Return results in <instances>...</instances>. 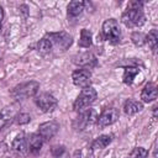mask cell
Returning <instances> with one entry per match:
<instances>
[{
    "mask_svg": "<svg viewBox=\"0 0 158 158\" xmlns=\"http://www.w3.org/2000/svg\"><path fill=\"white\" fill-rule=\"evenodd\" d=\"M121 21L126 27H139L146 22V16L143 14L142 1H131L127 10L122 14Z\"/></svg>",
    "mask_w": 158,
    "mask_h": 158,
    "instance_id": "obj_1",
    "label": "cell"
},
{
    "mask_svg": "<svg viewBox=\"0 0 158 158\" xmlns=\"http://www.w3.org/2000/svg\"><path fill=\"white\" fill-rule=\"evenodd\" d=\"M40 89V84L37 81H27V83H22L16 85L15 88L11 89L10 94L12 96V99H15L16 101H22L26 100L28 98L36 96L37 91Z\"/></svg>",
    "mask_w": 158,
    "mask_h": 158,
    "instance_id": "obj_2",
    "label": "cell"
},
{
    "mask_svg": "<svg viewBox=\"0 0 158 158\" xmlns=\"http://www.w3.org/2000/svg\"><path fill=\"white\" fill-rule=\"evenodd\" d=\"M98 98V93L94 88L91 86H88V88H84L80 94L78 95V98L75 99L74 104H73V109L75 111H83L85 110L89 105H91Z\"/></svg>",
    "mask_w": 158,
    "mask_h": 158,
    "instance_id": "obj_3",
    "label": "cell"
},
{
    "mask_svg": "<svg viewBox=\"0 0 158 158\" xmlns=\"http://www.w3.org/2000/svg\"><path fill=\"white\" fill-rule=\"evenodd\" d=\"M102 36L110 43H117L121 40V30L115 19L105 20L102 23Z\"/></svg>",
    "mask_w": 158,
    "mask_h": 158,
    "instance_id": "obj_4",
    "label": "cell"
},
{
    "mask_svg": "<svg viewBox=\"0 0 158 158\" xmlns=\"http://www.w3.org/2000/svg\"><path fill=\"white\" fill-rule=\"evenodd\" d=\"M96 120H98L96 111L94 109H85V110L80 111V114L78 115V117L73 121V127L77 131H83L88 126L95 123Z\"/></svg>",
    "mask_w": 158,
    "mask_h": 158,
    "instance_id": "obj_5",
    "label": "cell"
},
{
    "mask_svg": "<svg viewBox=\"0 0 158 158\" xmlns=\"http://www.w3.org/2000/svg\"><path fill=\"white\" fill-rule=\"evenodd\" d=\"M46 37L52 42V46L58 47L62 51L68 49L72 43H73V38L69 33L64 32V31H59V32H49L46 35Z\"/></svg>",
    "mask_w": 158,
    "mask_h": 158,
    "instance_id": "obj_6",
    "label": "cell"
},
{
    "mask_svg": "<svg viewBox=\"0 0 158 158\" xmlns=\"http://www.w3.org/2000/svg\"><path fill=\"white\" fill-rule=\"evenodd\" d=\"M35 102L38 106V109L43 112H52L53 110H56L58 101L57 99L48 93H41L38 95L35 96Z\"/></svg>",
    "mask_w": 158,
    "mask_h": 158,
    "instance_id": "obj_7",
    "label": "cell"
},
{
    "mask_svg": "<svg viewBox=\"0 0 158 158\" xmlns=\"http://www.w3.org/2000/svg\"><path fill=\"white\" fill-rule=\"evenodd\" d=\"M118 120V111L117 109L115 107H109V109H105L98 117L96 120V123L100 128L102 127H106V126H110L112 123H115L116 121Z\"/></svg>",
    "mask_w": 158,
    "mask_h": 158,
    "instance_id": "obj_8",
    "label": "cell"
},
{
    "mask_svg": "<svg viewBox=\"0 0 158 158\" xmlns=\"http://www.w3.org/2000/svg\"><path fill=\"white\" fill-rule=\"evenodd\" d=\"M72 79H73V83L75 86L78 88H88L90 86V83H91V73L89 72V69H77L73 72L72 74Z\"/></svg>",
    "mask_w": 158,
    "mask_h": 158,
    "instance_id": "obj_9",
    "label": "cell"
},
{
    "mask_svg": "<svg viewBox=\"0 0 158 158\" xmlns=\"http://www.w3.org/2000/svg\"><path fill=\"white\" fill-rule=\"evenodd\" d=\"M59 130V125L56 121H48V122H43L38 127V135L43 138V141H49L51 138H53L57 132Z\"/></svg>",
    "mask_w": 158,
    "mask_h": 158,
    "instance_id": "obj_10",
    "label": "cell"
},
{
    "mask_svg": "<svg viewBox=\"0 0 158 158\" xmlns=\"http://www.w3.org/2000/svg\"><path fill=\"white\" fill-rule=\"evenodd\" d=\"M73 62L80 67H83L84 69H88V68L96 65V58L90 52H84V53H79V54L74 56Z\"/></svg>",
    "mask_w": 158,
    "mask_h": 158,
    "instance_id": "obj_11",
    "label": "cell"
},
{
    "mask_svg": "<svg viewBox=\"0 0 158 158\" xmlns=\"http://www.w3.org/2000/svg\"><path fill=\"white\" fill-rule=\"evenodd\" d=\"M43 146V138L38 133H32L27 137V148L30 153H38Z\"/></svg>",
    "mask_w": 158,
    "mask_h": 158,
    "instance_id": "obj_12",
    "label": "cell"
},
{
    "mask_svg": "<svg viewBox=\"0 0 158 158\" xmlns=\"http://www.w3.org/2000/svg\"><path fill=\"white\" fill-rule=\"evenodd\" d=\"M12 149L19 153V154H26L28 148H27V138L23 133H19L14 141H12Z\"/></svg>",
    "mask_w": 158,
    "mask_h": 158,
    "instance_id": "obj_13",
    "label": "cell"
},
{
    "mask_svg": "<svg viewBox=\"0 0 158 158\" xmlns=\"http://www.w3.org/2000/svg\"><path fill=\"white\" fill-rule=\"evenodd\" d=\"M15 116H16V109H15V106H12V105L5 106L0 111V130L4 128L12 118H15Z\"/></svg>",
    "mask_w": 158,
    "mask_h": 158,
    "instance_id": "obj_14",
    "label": "cell"
},
{
    "mask_svg": "<svg viewBox=\"0 0 158 158\" xmlns=\"http://www.w3.org/2000/svg\"><path fill=\"white\" fill-rule=\"evenodd\" d=\"M141 99L144 102H151L157 99V86L154 83H147L141 93Z\"/></svg>",
    "mask_w": 158,
    "mask_h": 158,
    "instance_id": "obj_15",
    "label": "cell"
},
{
    "mask_svg": "<svg viewBox=\"0 0 158 158\" xmlns=\"http://www.w3.org/2000/svg\"><path fill=\"white\" fill-rule=\"evenodd\" d=\"M143 109V104L135 100V99H128L125 101L123 105V112L126 115H135L137 112H139Z\"/></svg>",
    "mask_w": 158,
    "mask_h": 158,
    "instance_id": "obj_16",
    "label": "cell"
},
{
    "mask_svg": "<svg viewBox=\"0 0 158 158\" xmlns=\"http://www.w3.org/2000/svg\"><path fill=\"white\" fill-rule=\"evenodd\" d=\"M84 6H85V2L84 1H79V0H75V1H70L68 4V16L69 17H78L83 10H84Z\"/></svg>",
    "mask_w": 158,
    "mask_h": 158,
    "instance_id": "obj_17",
    "label": "cell"
},
{
    "mask_svg": "<svg viewBox=\"0 0 158 158\" xmlns=\"http://www.w3.org/2000/svg\"><path fill=\"white\" fill-rule=\"evenodd\" d=\"M112 137H114L112 135H101V136H99L98 138L94 139V142L91 144V148L93 149H102V148H105L106 146H109L111 143Z\"/></svg>",
    "mask_w": 158,
    "mask_h": 158,
    "instance_id": "obj_18",
    "label": "cell"
},
{
    "mask_svg": "<svg viewBox=\"0 0 158 158\" xmlns=\"http://www.w3.org/2000/svg\"><path fill=\"white\" fill-rule=\"evenodd\" d=\"M139 73V69L137 67H126L125 68V72H123V83L127 84V85H131L135 77Z\"/></svg>",
    "mask_w": 158,
    "mask_h": 158,
    "instance_id": "obj_19",
    "label": "cell"
},
{
    "mask_svg": "<svg viewBox=\"0 0 158 158\" xmlns=\"http://www.w3.org/2000/svg\"><path fill=\"white\" fill-rule=\"evenodd\" d=\"M93 41H91V32L86 28H83L80 31V40H79V47L83 48H89L91 46Z\"/></svg>",
    "mask_w": 158,
    "mask_h": 158,
    "instance_id": "obj_20",
    "label": "cell"
},
{
    "mask_svg": "<svg viewBox=\"0 0 158 158\" xmlns=\"http://www.w3.org/2000/svg\"><path fill=\"white\" fill-rule=\"evenodd\" d=\"M146 42L148 43V46L151 47L152 52H156L157 51V43H158V36H157V30L156 28H152L148 35L146 36Z\"/></svg>",
    "mask_w": 158,
    "mask_h": 158,
    "instance_id": "obj_21",
    "label": "cell"
},
{
    "mask_svg": "<svg viewBox=\"0 0 158 158\" xmlns=\"http://www.w3.org/2000/svg\"><path fill=\"white\" fill-rule=\"evenodd\" d=\"M52 42L47 38V37H43L42 40H40V42L37 43V49L41 52V53H49L52 51Z\"/></svg>",
    "mask_w": 158,
    "mask_h": 158,
    "instance_id": "obj_22",
    "label": "cell"
},
{
    "mask_svg": "<svg viewBox=\"0 0 158 158\" xmlns=\"http://www.w3.org/2000/svg\"><path fill=\"white\" fill-rule=\"evenodd\" d=\"M51 153L53 158H68V152L64 146H53L51 148Z\"/></svg>",
    "mask_w": 158,
    "mask_h": 158,
    "instance_id": "obj_23",
    "label": "cell"
},
{
    "mask_svg": "<svg viewBox=\"0 0 158 158\" xmlns=\"http://www.w3.org/2000/svg\"><path fill=\"white\" fill-rule=\"evenodd\" d=\"M131 40H132L133 44L137 47H142L146 43V36L142 32H133L131 36Z\"/></svg>",
    "mask_w": 158,
    "mask_h": 158,
    "instance_id": "obj_24",
    "label": "cell"
},
{
    "mask_svg": "<svg viewBox=\"0 0 158 158\" xmlns=\"http://www.w3.org/2000/svg\"><path fill=\"white\" fill-rule=\"evenodd\" d=\"M147 156H148V152L146 148L136 147L132 149V152L130 153V156L127 158H147Z\"/></svg>",
    "mask_w": 158,
    "mask_h": 158,
    "instance_id": "obj_25",
    "label": "cell"
},
{
    "mask_svg": "<svg viewBox=\"0 0 158 158\" xmlns=\"http://www.w3.org/2000/svg\"><path fill=\"white\" fill-rule=\"evenodd\" d=\"M31 120V116L28 114H25V112H20L15 116V122L19 123V125H25V123H28Z\"/></svg>",
    "mask_w": 158,
    "mask_h": 158,
    "instance_id": "obj_26",
    "label": "cell"
},
{
    "mask_svg": "<svg viewBox=\"0 0 158 158\" xmlns=\"http://www.w3.org/2000/svg\"><path fill=\"white\" fill-rule=\"evenodd\" d=\"M74 158H84V157H83V152H81L80 149L75 151V153H74Z\"/></svg>",
    "mask_w": 158,
    "mask_h": 158,
    "instance_id": "obj_27",
    "label": "cell"
},
{
    "mask_svg": "<svg viewBox=\"0 0 158 158\" xmlns=\"http://www.w3.org/2000/svg\"><path fill=\"white\" fill-rule=\"evenodd\" d=\"M2 19H4V11H2V7L0 6V26H1V22H2Z\"/></svg>",
    "mask_w": 158,
    "mask_h": 158,
    "instance_id": "obj_28",
    "label": "cell"
}]
</instances>
